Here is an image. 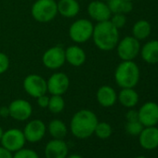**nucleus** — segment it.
<instances>
[{"mask_svg": "<svg viewBox=\"0 0 158 158\" xmlns=\"http://www.w3.org/2000/svg\"><path fill=\"white\" fill-rule=\"evenodd\" d=\"M126 118L127 120V122H135V121H139V113L136 110H129L127 114H126Z\"/></svg>", "mask_w": 158, "mask_h": 158, "instance_id": "nucleus-31", "label": "nucleus"}, {"mask_svg": "<svg viewBox=\"0 0 158 158\" xmlns=\"http://www.w3.org/2000/svg\"><path fill=\"white\" fill-rule=\"evenodd\" d=\"M0 116L1 117H8L10 116V109L9 106H3L0 108Z\"/></svg>", "mask_w": 158, "mask_h": 158, "instance_id": "nucleus-34", "label": "nucleus"}, {"mask_svg": "<svg viewBox=\"0 0 158 158\" xmlns=\"http://www.w3.org/2000/svg\"><path fill=\"white\" fill-rule=\"evenodd\" d=\"M112 14L115 13H122L127 14L132 11L133 4L130 1H126V0H109L106 2Z\"/></svg>", "mask_w": 158, "mask_h": 158, "instance_id": "nucleus-23", "label": "nucleus"}, {"mask_svg": "<svg viewBox=\"0 0 158 158\" xmlns=\"http://www.w3.org/2000/svg\"><path fill=\"white\" fill-rule=\"evenodd\" d=\"M25 139L29 142L40 141L46 134V125L39 119H35L27 123L23 129Z\"/></svg>", "mask_w": 158, "mask_h": 158, "instance_id": "nucleus-14", "label": "nucleus"}, {"mask_svg": "<svg viewBox=\"0 0 158 158\" xmlns=\"http://www.w3.org/2000/svg\"><path fill=\"white\" fill-rule=\"evenodd\" d=\"M42 62L49 70H58L65 62V49L60 46H54L47 49L42 56Z\"/></svg>", "mask_w": 158, "mask_h": 158, "instance_id": "nucleus-8", "label": "nucleus"}, {"mask_svg": "<svg viewBox=\"0 0 158 158\" xmlns=\"http://www.w3.org/2000/svg\"><path fill=\"white\" fill-rule=\"evenodd\" d=\"M48 132L53 139H62L67 134V127L63 121L54 119L48 124Z\"/></svg>", "mask_w": 158, "mask_h": 158, "instance_id": "nucleus-24", "label": "nucleus"}, {"mask_svg": "<svg viewBox=\"0 0 158 158\" xmlns=\"http://www.w3.org/2000/svg\"><path fill=\"white\" fill-rule=\"evenodd\" d=\"M0 141L4 148L8 149L11 152H15L23 148L26 139L23 131L18 128H10L4 132Z\"/></svg>", "mask_w": 158, "mask_h": 158, "instance_id": "nucleus-9", "label": "nucleus"}, {"mask_svg": "<svg viewBox=\"0 0 158 158\" xmlns=\"http://www.w3.org/2000/svg\"><path fill=\"white\" fill-rule=\"evenodd\" d=\"M87 10L89 16L97 23L109 21L112 16V12L107 3L104 1H100V0H94L90 2Z\"/></svg>", "mask_w": 158, "mask_h": 158, "instance_id": "nucleus-13", "label": "nucleus"}, {"mask_svg": "<svg viewBox=\"0 0 158 158\" xmlns=\"http://www.w3.org/2000/svg\"><path fill=\"white\" fill-rule=\"evenodd\" d=\"M87 55L85 50L79 46H70L65 49V60L74 67H79L85 63Z\"/></svg>", "mask_w": 158, "mask_h": 158, "instance_id": "nucleus-17", "label": "nucleus"}, {"mask_svg": "<svg viewBox=\"0 0 158 158\" xmlns=\"http://www.w3.org/2000/svg\"><path fill=\"white\" fill-rule=\"evenodd\" d=\"M70 87V79L68 75L62 72H57L52 73L47 80L48 92L51 95L62 96L67 92Z\"/></svg>", "mask_w": 158, "mask_h": 158, "instance_id": "nucleus-10", "label": "nucleus"}, {"mask_svg": "<svg viewBox=\"0 0 158 158\" xmlns=\"http://www.w3.org/2000/svg\"><path fill=\"white\" fill-rule=\"evenodd\" d=\"M13 158H39V156L34 150L22 148L21 150L15 152Z\"/></svg>", "mask_w": 158, "mask_h": 158, "instance_id": "nucleus-29", "label": "nucleus"}, {"mask_svg": "<svg viewBox=\"0 0 158 158\" xmlns=\"http://www.w3.org/2000/svg\"><path fill=\"white\" fill-rule=\"evenodd\" d=\"M100 1H104V2H107V1H109V0H100Z\"/></svg>", "mask_w": 158, "mask_h": 158, "instance_id": "nucleus-38", "label": "nucleus"}, {"mask_svg": "<svg viewBox=\"0 0 158 158\" xmlns=\"http://www.w3.org/2000/svg\"><path fill=\"white\" fill-rule=\"evenodd\" d=\"M10 58L7 54L0 52V74L6 73L10 68Z\"/></svg>", "mask_w": 158, "mask_h": 158, "instance_id": "nucleus-30", "label": "nucleus"}, {"mask_svg": "<svg viewBox=\"0 0 158 158\" xmlns=\"http://www.w3.org/2000/svg\"><path fill=\"white\" fill-rule=\"evenodd\" d=\"M126 1H130V2H132V1H134V0H126Z\"/></svg>", "mask_w": 158, "mask_h": 158, "instance_id": "nucleus-39", "label": "nucleus"}, {"mask_svg": "<svg viewBox=\"0 0 158 158\" xmlns=\"http://www.w3.org/2000/svg\"><path fill=\"white\" fill-rule=\"evenodd\" d=\"M152 26L148 21L139 20L136 22L132 27V36H134L139 41L144 40L151 35Z\"/></svg>", "mask_w": 158, "mask_h": 158, "instance_id": "nucleus-22", "label": "nucleus"}, {"mask_svg": "<svg viewBox=\"0 0 158 158\" xmlns=\"http://www.w3.org/2000/svg\"><path fill=\"white\" fill-rule=\"evenodd\" d=\"M23 89L28 95L36 99L48 92L47 80L39 74H29L23 80Z\"/></svg>", "mask_w": 158, "mask_h": 158, "instance_id": "nucleus-7", "label": "nucleus"}, {"mask_svg": "<svg viewBox=\"0 0 158 158\" xmlns=\"http://www.w3.org/2000/svg\"><path fill=\"white\" fill-rule=\"evenodd\" d=\"M10 116L17 121H25L30 118L33 113V107L31 103L25 100L18 99L9 105Z\"/></svg>", "mask_w": 158, "mask_h": 158, "instance_id": "nucleus-12", "label": "nucleus"}, {"mask_svg": "<svg viewBox=\"0 0 158 158\" xmlns=\"http://www.w3.org/2000/svg\"><path fill=\"white\" fill-rule=\"evenodd\" d=\"M68 145L63 139H53L48 142L45 148L46 158H66L68 156Z\"/></svg>", "mask_w": 158, "mask_h": 158, "instance_id": "nucleus-15", "label": "nucleus"}, {"mask_svg": "<svg viewBox=\"0 0 158 158\" xmlns=\"http://www.w3.org/2000/svg\"><path fill=\"white\" fill-rule=\"evenodd\" d=\"M58 13L64 18H73L80 11L77 0H59L57 2Z\"/></svg>", "mask_w": 158, "mask_h": 158, "instance_id": "nucleus-18", "label": "nucleus"}, {"mask_svg": "<svg viewBox=\"0 0 158 158\" xmlns=\"http://www.w3.org/2000/svg\"><path fill=\"white\" fill-rule=\"evenodd\" d=\"M98 123V117L92 111L83 109L73 115L70 129L74 137L78 139H88L94 134Z\"/></svg>", "mask_w": 158, "mask_h": 158, "instance_id": "nucleus-1", "label": "nucleus"}, {"mask_svg": "<svg viewBox=\"0 0 158 158\" xmlns=\"http://www.w3.org/2000/svg\"><path fill=\"white\" fill-rule=\"evenodd\" d=\"M65 107V102L62 96L60 95H51L49 97V102L48 105V109L52 114H60L63 111Z\"/></svg>", "mask_w": 158, "mask_h": 158, "instance_id": "nucleus-25", "label": "nucleus"}, {"mask_svg": "<svg viewBox=\"0 0 158 158\" xmlns=\"http://www.w3.org/2000/svg\"><path fill=\"white\" fill-rule=\"evenodd\" d=\"M139 68L133 60H122L114 71V80L121 89H134L139 81Z\"/></svg>", "mask_w": 158, "mask_h": 158, "instance_id": "nucleus-3", "label": "nucleus"}, {"mask_svg": "<svg viewBox=\"0 0 158 158\" xmlns=\"http://www.w3.org/2000/svg\"><path fill=\"white\" fill-rule=\"evenodd\" d=\"M143 125L139 121L135 122H127L126 125V130L129 135L132 136H138L140 134V132L143 129Z\"/></svg>", "mask_w": 158, "mask_h": 158, "instance_id": "nucleus-27", "label": "nucleus"}, {"mask_svg": "<svg viewBox=\"0 0 158 158\" xmlns=\"http://www.w3.org/2000/svg\"><path fill=\"white\" fill-rule=\"evenodd\" d=\"M66 158H83V157L78 154H71V155H68Z\"/></svg>", "mask_w": 158, "mask_h": 158, "instance_id": "nucleus-35", "label": "nucleus"}, {"mask_svg": "<svg viewBox=\"0 0 158 158\" xmlns=\"http://www.w3.org/2000/svg\"><path fill=\"white\" fill-rule=\"evenodd\" d=\"M31 14L38 23L51 22L58 14L57 2L55 0H36L32 6Z\"/></svg>", "mask_w": 158, "mask_h": 158, "instance_id": "nucleus-4", "label": "nucleus"}, {"mask_svg": "<svg viewBox=\"0 0 158 158\" xmlns=\"http://www.w3.org/2000/svg\"><path fill=\"white\" fill-rule=\"evenodd\" d=\"M142 60L149 64L158 63V40H151L140 48Z\"/></svg>", "mask_w": 158, "mask_h": 158, "instance_id": "nucleus-20", "label": "nucleus"}, {"mask_svg": "<svg viewBox=\"0 0 158 158\" xmlns=\"http://www.w3.org/2000/svg\"><path fill=\"white\" fill-rule=\"evenodd\" d=\"M139 136V143L146 150H153L158 147V128L154 127H145Z\"/></svg>", "mask_w": 158, "mask_h": 158, "instance_id": "nucleus-16", "label": "nucleus"}, {"mask_svg": "<svg viewBox=\"0 0 158 158\" xmlns=\"http://www.w3.org/2000/svg\"><path fill=\"white\" fill-rule=\"evenodd\" d=\"M140 44L134 36H125L118 41L116 51L122 60H133L140 51Z\"/></svg>", "mask_w": 158, "mask_h": 158, "instance_id": "nucleus-6", "label": "nucleus"}, {"mask_svg": "<svg viewBox=\"0 0 158 158\" xmlns=\"http://www.w3.org/2000/svg\"><path fill=\"white\" fill-rule=\"evenodd\" d=\"M92 39L95 46L102 51H110L116 48L119 41V31L109 21L97 23L94 25Z\"/></svg>", "mask_w": 158, "mask_h": 158, "instance_id": "nucleus-2", "label": "nucleus"}, {"mask_svg": "<svg viewBox=\"0 0 158 158\" xmlns=\"http://www.w3.org/2000/svg\"><path fill=\"white\" fill-rule=\"evenodd\" d=\"M98 102L102 107H112L117 101L115 90L110 86H102L96 94Z\"/></svg>", "mask_w": 158, "mask_h": 158, "instance_id": "nucleus-19", "label": "nucleus"}, {"mask_svg": "<svg viewBox=\"0 0 158 158\" xmlns=\"http://www.w3.org/2000/svg\"><path fill=\"white\" fill-rule=\"evenodd\" d=\"M94 25L88 19H79L73 22L69 28V36L76 44H82L92 38Z\"/></svg>", "mask_w": 158, "mask_h": 158, "instance_id": "nucleus-5", "label": "nucleus"}, {"mask_svg": "<svg viewBox=\"0 0 158 158\" xmlns=\"http://www.w3.org/2000/svg\"><path fill=\"white\" fill-rule=\"evenodd\" d=\"M110 22L112 23V24L116 27L118 30L120 28H123L126 23H127V17L125 14L122 13H115V14H112L111 18H110Z\"/></svg>", "mask_w": 158, "mask_h": 158, "instance_id": "nucleus-28", "label": "nucleus"}, {"mask_svg": "<svg viewBox=\"0 0 158 158\" xmlns=\"http://www.w3.org/2000/svg\"><path fill=\"white\" fill-rule=\"evenodd\" d=\"M37 100V104L41 107V108H48V102H49V97L47 96L46 94L36 98Z\"/></svg>", "mask_w": 158, "mask_h": 158, "instance_id": "nucleus-32", "label": "nucleus"}, {"mask_svg": "<svg viewBox=\"0 0 158 158\" xmlns=\"http://www.w3.org/2000/svg\"><path fill=\"white\" fill-rule=\"evenodd\" d=\"M0 158H13V154L10 151L1 146L0 147Z\"/></svg>", "mask_w": 158, "mask_h": 158, "instance_id": "nucleus-33", "label": "nucleus"}, {"mask_svg": "<svg viewBox=\"0 0 158 158\" xmlns=\"http://www.w3.org/2000/svg\"><path fill=\"white\" fill-rule=\"evenodd\" d=\"M3 134H4V131H3L2 127H0V140H1V139H2V136H3Z\"/></svg>", "mask_w": 158, "mask_h": 158, "instance_id": "nucleus-36", "label": "nucleus"}, {"mask_svg": "<svg viewBox=\"0 0 158 158\" xmlns=\"http://www.w3.org/2000/svg\"><path fill=\"white\" fill-rule=\"evenodd\" d=\"M112 127L106 122H99L96 126L94 133L102 139H106L112 135Z\"/></svg>", "mask_w": 158, "mask_h": 158, "instance_id": "nucleus-26", "label": "nucleus"}, {"mask_svg": "<svg viewBox=\"0 0 158 158\" xmlns=\"http://www.w3.org/2000/svg\"><path fill=\"white\" fill-rule=\"evenodd\" d=\"M119 102L127 108H133L139 102V94L134 89H122L117 95Z\"/></svg>", "mask_w": 158, "mask_h": 158, "instance_id": "nucleus-21", "label": "nucleus"}, {"mask_svg": "<svg viewBox=\"0 0 158 158\" xmlns=\"http://www.w3.org/2000/svg\"><path fill=\"white\" fill-rule=\"evenodd\" d=\"M136 158H146V157H144V156H138V157H136Z\"/></svg>", "mask_w": 158, "mask_h": 158, "instance_id": "nucleus-37", "label": "nucleus"}, {"mask_svg": "<svg viewBox=\"0 0 158 158\" xmlns=\"http://www.w3.org/2000/svg\"><path fill=\"white\" fill-rule=\"evenodd\" d=\"M139 121L143 127H154L158 124V104L153 102H145L138 111Z\"/></svg>", "mask_w": 158, "mask_h": 158, "instance_id": "nucleus-11", "label": "nucleus"}]
</instances>
